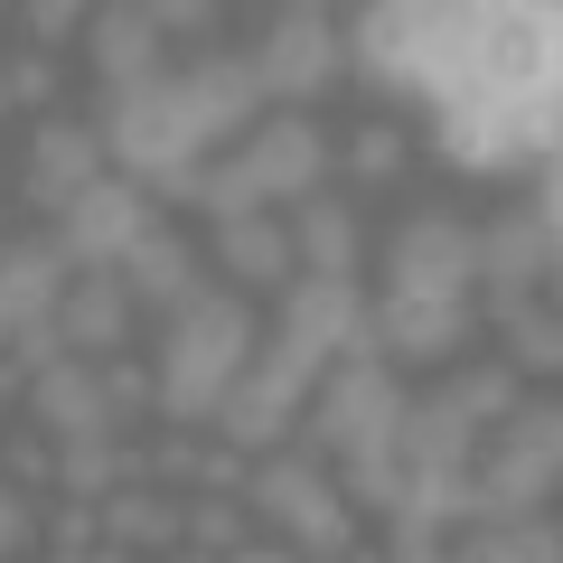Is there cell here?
Returning a JSON list of instances; mask_svg holds the SVG:
<instances>
[{
  "label": "cell",
  "instance_id": "obj_18",
  "mask_svg": "<svg viewBox=\"0 0 563 563\" xmlns=\"http://www.w3.org/2000/svg\"><path fill=\"white\" fill-rule=\"evenodd\" d=\"M179 85H188V103H198L207 141H217V132H244V122L263 113V85H254V66H244V57H207L198 76H179Z\"/></svg>",
  "mask_w": 563,
  "mask_h": 563
},
{
  "label": "cell",
  "instance_id": "obj_5",
  "mask_svg": "<svg viewBox=\"0 0 563 563\" xmlns=\"http://www.w3.org/2000/svg\"><path fill=\"white\" fill-rule=\"evenodd\" d=\"M103 151L122 169H151V179H188L207 151V122L188 103V85H141V95H113V122H103Z\"/></svg>",
  "mask_w": 563,
  "mask_h": 563
},
{
  "label": "cell",
  "instance_id": "obj_9",
  "mask_svg": "<svg viewBox=\"0 0 563 563\" xmlns=\"http://www.w3.org/2000/svg\"><path fill=\"white\" fill-rule=\"evenodd\" d=\"M151 235V198H141L132 179H95L76 188V207H66V263H85V273H113L132 244Z\"/></svg>",
  "mask_w": 563,
  "mask_h": 563
},
{
  "label": "cell",
  "instance_id": "obj_3",
  "mask_svg": "<svg viewBox=\"0 0 563 563\" xmlns=\"http://www.w3.org/2000/svg\"><path fill=\"white\" fill-rule=\"evenodd\" d=\"M320 376H329V347H320V339H301V329H282V339H273V357H263V366H244V376L225 385V404H217L207 422H217V432H225L235 451H273L282 432H291V413H301V395H310Z\"/></svg>",
  "mask_w": 563,
  "mask_h": 563
},
{
  "label": "cell",
  "instance_id": "obj_6",
  "mask_svg": "<svg viewBox=\"0 0 563 563\" xmlns=\"http://www.w3.org/2000/svg\"><path fill=\"white\" fill-rule=\"evenodd\" d=\"M254 507H263V517H273L291 544H301L310 563H339L347 544H357V517H347V498H339V488H329L310 461H291V451H273V461L254 470Z\"/></svg>",
  "mask_w": 563,
  "mask_h": 563
},
{
  "label": "cell",
  "instance_id": "obj_1",
  "mask_svg": "<svg viewBox=\"0 0 563 563\" xmlns=\"http://www.w3.org/2000/svg\"><path fill=\"white\" fill-rule=\"evenodd\" d=\"M310 395H320V404H310V442L347 461L339 498H366L376 517H395V498H404L395 432H404V404H413V395H404L376 357H329V376L310 385Z\"/></svg>",
  "mask_w": 563,
  "mask_h": 563
},
{
  "label": "cell",
  "instance_id": "obj_24",
  "mask_svg": "<svg viewBox=\"0 0 563 563\" xmlns=\"http://www.w3.org/2000/svg\"><path fill=\"white\" fill-rule=\"evenodd\" d=\"M470 563H563V536L554 517H507V526H479Z\"/></svg>",
  "mask_w": 563,
  "mask_h": 563
},
{
  "label": "cell",
  "instance_id": "obj_30",
  "mask_svg": "<svg viewBox=\"0 0 563 563\" xmlns=\"http://www.w3.org/2000/svg\"><path fill=\"white\" fill-rule=\"evenodd\" d=\"M517 357H526V366H536V376H544V366L563 357V339H554V320H526V310H517Z\"/></svg>",
  "mask_w": 563,
  "mask_h": 563
},
{
  "label": "cell",
  "instance_id": "obj_11",
  "mask_svg": "<svg viewBox=\"0 0 563 563\" xmlns=\"http://www.w3.org/2000/svg\"><path fill=\"white\" fill-rule=\"evenodd\" d=\"M29 413H38L47 442H113V395H103V376H85L76 357H57L47 376H29Z\"/></svg>",
  "mask_w": 563,
  "mask_h": 563
},
{
  "label": "cell",
  "instance_id": "obj_14",
  "mask_svg": "<svg viewBox=\"0 0 563 563\" xmlns=\"http://www.w3.org/2000/svg\"><path fill=\"white\" fill-rule=\"evenodd\" d=\"M132 329V291L122 273H76V291L57 301V339H76V357H113Z\"/></svg>",
  "mask_w": 563,
  "mask_h": 563
},
{
  "label": "cell",
  "instance_id": "obj_16",
  "mask_svg": "<svg viewBox=\"0 0 563 563\" xmlns=\"http://www.w3.org/2000/svg\"><path fill=\"white\" fill-rule=\"evenodd\" d=\"M366 339H385L395 357H451L470 339V301H385L366 320Z\"/></svg>",
  "mask_w": 563,
  "mask_h": 563
},
{
  "label": "cell",
  "instance_id": "obj_4",
  "mask_svg": "<svg viewBox=\"0 0 563 563\" xmlns=\"http://www.w3.org/2000/svg\"><path fill=\"white\" fill-rule=\"evenodd\" d=\"M554 479H563V413L554 404H526V413H507L498 451L470 470V498H479L488 526H507V517H526V507L554 498Z\"/></svg>",
  "mask_w": 563,
  "mask_h": 563
},
{
  "label": "cell",
  "instance_id": "obj_28",
  "mask_svg": "<svg viewBox=\"0 0 563 563\" xmlns=\"http://www.w3.org/2000/svg\"><path fill=\"white\" fill-rule=\"evenodd\" d=\"M29 536H38L29 498H20V488H0V563H20V554H29Z\"/></svg>",
  "mask_w": 563,
  "mask_h": 563
},
{
  "label": "cell",
  "instance_id": "obj_2",
  "mask_svg": "<svg viewBox=\"0 0 563 563\" xmlns=\"http://www.w3.org/2000/svg\"><path fill=\"white\" fill-rule=\"evenodd\" d=\"M244 366H254V310L225 301V291H198L179 310V329H169V357H161V413L207 422Z\"/></svg>",
  "mask_w": 563,
  "mask_h": 563
},
{
  "label": "cell",
  "instance_id": "obj_20",
  "mask_svg": "<svg viewBox=\"0 0 563 563\" xmlns=\"http://www.w3.org/2000/svg\"><path fill=\"white\" fill-rule=\"evenodd\" d=\"M57 273H66V244H10V254H0V310H10V320H47V310H57Z\"/></svg>",
  "mask_w": 563,
  "mask_h": 563
},
{
  "label": "cell",
  "instance_id": "obj_26",
  "mask_svg": "<svg viewBox=\"0 0 563 563\" xmlns=\"http://www.w3.org/2000/svg\"><path fill=\"white\" fill-rule=\"evenodd\" d=\"M113 470H122L113 442H66V451H57V479L76 488V498H113Z\"/></svg>",
  "mask_w": 563,
  "mask_h": 563
},
{
  "label": "cell",
  "instance_id": "obj_33",
  "mask_svg": "<svg viewBox=\"0 0 563 563\" xmlns=\"http://www.w3.org/2000/svg\"><path fill=\"white\" fill-rule=\"evenodd\" d=\"M57 544H66V554H85V544H95V517H85V507H66V517H57Z\"/></svg>",
  "mask_w": 563,
  "mask_h": 563
},
{
  "label": "cell",
  "instance_id": "obj_22",
  "mask_svg": "<svg viewBox=\"0 0 563 563\" xmlns=\"http://www.w3.org/2000/svg\"><path fill=\"white\" fill-rule=\"evenodd\" d=\"M217 244H225V273H235L244 291H263V282H291V235H282V225L244 217V225H217Z\"/></svg>",
  "mask_w": 563,
  "mask_h": 563
},
{
  "label": "cell",
  "instance_id": "obj_8",
  "mask_svg": "<svg viewBox=\"0 0 563 563\" xmlns=\"http://www.w3.org/2000/svg\"><path fill=\"white\" fill-rule=\"evenodd\" d=\"M235 169L254 179V198H310L329 179V141H320L310 113H263L254 141L235 151Z\"/></svg>",
  "mask_w": 563,
  "mask_h": 563
},
{
  "label": "cell",
  "instance_id": "obj_34",
  "mask_svg": "<svg viewBox=\"0 0 563 563\" xmlns=\"http://www.w3.org/2000/svg\"><path fill=\"white\" fill-rule=\"evenodd\" d=\"M217 563H301L291 544H235V554H217Z\"/></svg>",
  "mask_w": 563,
  "mask_h": 563
},
{
  "label": "cell",
  "instance_id": "obj_31",
  "mask_svg": "<svg viewBox=\"0 0 563 563\" xmlns=\"http://www.w3.org/2000/svg\"><path fill=\"white\" fill-rule=\"evenodd\" d=\"M29 29H38V38H47V47H57V38H66V29H76V10H66V0H38V10H29Z\"/></svg>",
  "mask_w": 563,
  "mask_h": 563
},
{
  "label": "cell",
  "instance_id": "obj_29",
  "mask_svg": "<svg viewBox=\"0 0 563 563\" xmlns=\"http://www.w3.org/2000/svg\"><path fill=\"white\" fill-rule=\"evenodd\" d=\"M188 536H198V544H217V554H235V507H225V498H207V507H188Z\"/></svg>",
  "mask_w": 563,
  "mask_h": 563
},
{
  "label": "cell",
  "instance_id": "obj_15",
  "mask_svg": "<svg viewBox=\"0 0 563 563\" xmlns=\"http://www.w3.org/2000/svg\"><path fill=\"white\" fill-rule=\"evenodd\" d=\"M95 66H103L113 95L161 85V20H151V10H103L95 20Z\"/></svg>",
  "mask_w": 563,
  "mask_h": 563
},
{
  "label": "cell",
  "instance_id": "obj_35",
  "mask_svg": "<svg viewBox=\"0 0 563 563\" xmlns=\"http://www.w3.org/2000/svg\"><path fill=\"white\" fill-rule=\"evenodd\" d=\"M0 103H10V85H0Z\"/></svg>",
  "mask_w": 563,
  "mask_h": 563
},
{
  "label": "cell",
  "instance_id": "obj_32",
  "mask_svg": "<svg viewBox=\"0 0 563 563\" xmlns=\"http://www.w3.org/2000/svg\"><path fill=\"white\" fill-rule=\"evenodd\" d=\"M0 85H10V95H20V103H47V66H38V57H29V66H10V76H0Z\"/></svg>",
  "mask_w": 563,
  "mask_h": 563
},
{
  "label": "cell",
  "instance_id": "obj_21",
  "mask_svg": "<svg viewBox=\"0 0 563 563\" xmlns=\"http://www.w3.org/2000/svg\"><path fill=\"white\" fill-rule=\"evenodd\" d=\"M544 225H554V207H544V198H536V217L517 207L498 235H479V273H488V282H507V291H517L526 273H544Z\"/></svg>",
  "mask_w": 563,
  "mask_h": 563
},
{
  "label": "cell",
  "instance_id": "obj_10",
  "mask_svg": "<svg viewBox=\"0 0 563 563\" xmlns=\"http://www.w3.org/2000/svg\"><path fill=\"white\" fill-rule=\"evenodd\" d=\"M244 66H254V85H263V95L310 103L329 76H339V38H329V10H282V20H273V38H263V57H244Z\"/></svg>",
  "mask_w": 563,
  "mask_h": 563
},
{
  "label": "cell",
  "instance_id": "obj_7",
  "mask_svg": "<svg viewBox=\"0 0 563 563\" xmlns=\"http://www.w3.org/2000/svg\"><path fill=\"white\" fill-rule=\"evenodd\" d=\"M479 282V235L461 217H413L385 254V301H470Z\"/></svg>",
  "mask_w": 563,
  "mask_h": 563
},
{
  "label": "cell",
  "instance_id": "obj_25",
  "mask_svg": "<svg viewBox=\"0 0 563 563\" xmlns=\"http://www.w3.org/2000/svg\"><path fill=\"white\" fill-rule=\"evenodd\" d=\"M451 404H461L470 422H498V413H517V376H507V366H470V376L451 385Z\"/></svg>",
  "mask_w": 563,
  "mask_h": 563
},
{
  "label": "cell",
  "instance_id": "obj_19",
  "mask_svg": "<svg viewBox=\"0 0 563 563\" xmlns=\"http://www.w3.org/2000/svg\"><path fill=\"white\" fill-rule=\"evenodd\" d=\"M291 263H310V282H347V273H357V217H347L339 198H301Z\"/></svg>",
  "mask_w": 563,
  "mask_h": 563
},
{
  "label": "cell",
  "instance_id": "obj_27",
  "mask_svg": "<svg viewBox=\"0 0 563 563\" xmlns=\"http://www.w3.org/2000/svg\"><path fill=\"white\" fill-rule=\"evenodd\" d=\"M347 161H357V179H395L404 169V132L395 122H366V132L347 141Z\"/></svg>",
  "mask_w": 563,
  "mask_h": 563
},
{
  "label": "cell",
  "instance_id": "obj_13",
  "mask_svg": "<svg viewBox=\"0 0 563 563\" xmlns=\"http://www.w3.org/2000/svg\"><path fill=\"white\" fill-rule=\"evenodd\" d=\"M103 132H85V122H38V141H29V198L38 207H76V188H95L103 179Z\"/></svg>",
  "mask_w": 563,
  "mask_h": 563
},
{
  "label": "cell",
  "instance_id": "obj_12",
  "mask_svg": "<svg viewBox=\"0 0 563 563\" xmlns=\"http://www.w3.org/2000/svg\"><path fill=\"white\" fill-rule=\"evenodd\" d=\"M470 432H479V422H470L451 395H422V404H404L395 470H404V479H470Z\"/></svg>",
  "mask_w": 563,
  "mask_h": 563
},
{
  "label": "cell",
  "instance_id": "obj_17",
  "mask_svg": "<svg viewBox=\"0 0 563 563\" xmlns=\"http://www.w3.org/2000/svg\"><path fill=\"white\" fill-rule=\"evenodd\" d=\"M122 291L151 310H188L198 301V254H188L179 235H141L132 254H122Z\"/></svg>",
  "mask_w": 563,
  "mask_h": 563
},
{
  "label": "cell",
  "instance_id": "obj_23",
  "mask_svg": "<svg viewBox=\"0 0 563 563\" xmlns=\"http://www.w3.org/2000/svg\"><path fill=\"white\" fill-rule=\"evenodd\" d=\"M188 526H179V507H161V498H141V488H113L103 498V544H179Z\"/></svg>",
  "mask_w": 563,
  "mask_h": 563
}]
</instances>
